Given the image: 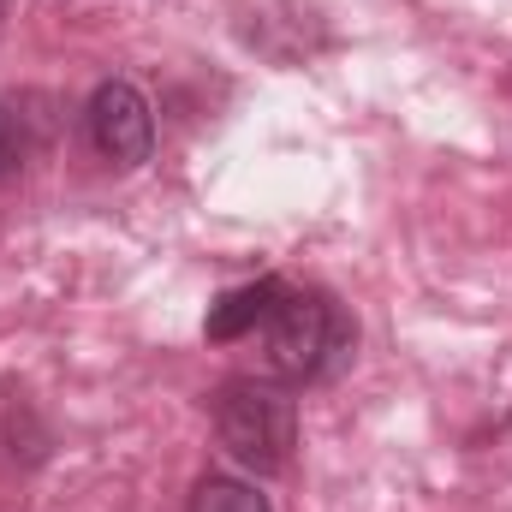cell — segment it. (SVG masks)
Wrapping results in <instances>:
<instances>
[{"mask_svg":"<svg viewBox=\"0 0 512 512\" xmlns=\"http://www.w3.org/2000/svg\"><path fill=\"white\" fill-rule=\"evenodd\" d=\"M84 126H90L96 155L114 161V167H137V161H149V149H155V114H149L143 90L126 84V78H108V84L90 96Z\"/></svg>","mask_w":512,"mask_h":512,"instance_id":"3957f363","label":"cell"},{"mask_svg":"<svg viewBox=\"0 0 512 512\" xmlns=\"http://www.w3.org/2000/svg\"><path fill=\"white\" fill-rule=\"evenodd\" d=\"M185 512H274V507L256 495L251 483H239V477H197Z\"/></svg>","mask_w":512,"mask_h":512,"instance_id":"5b68a950","label":"cell"},{"mask_svg":"<svg viewBox=\"0 0 512 512\" xmlns=\"http://www.w3.org/2000/svg\"><path fill=\"white\" fill-rule=\"evenodd\" d=\"M215 435L245 471H280L298 447V405L280 382L239 376L215 393Z\"/></svg>","mask_w":512,"mask_h":512,"instance_id":"7a4b0ae2","label":"cell"},{"mask_svg":"<svg viewBox=\"0 0 512 512\" xmlns=\"http://www.w3.org/2000/svg\"><path fill=\"white\" fill-rule=\"evenodd\" d=\"M12 161H18V126H12V114L0 102V173H12Z\"/></svg>","mask_w":512,"mask_h":512,"instance_id":"8992f818","label":"cell"},{"mask_svg":"<svg viewBox=\"0 0 512 512\" xmlns=\"http://www.w3.org/2000/svg\"><path fill=\"white\" fill-rule=\"evenodd\" d=\"M251 340L262 352V376L268 382H316V376H328L346 358L352 328H346V316L322 292L286 286L280 304L268 310V322L256 328Z\"/></svg>","mask_w":512,"mask_h":512,"instance_id":"6da1fadb","label":"cell"},{"mask_svg":"<svg viewBox=\"0 0 512 512\" xmlns=\"http://www.w3.org/2000/svg\"><path fill=\"white\" fill-rule=\"evenodd\" d=\"M280 292H286V280H251V286H233V292H221L215 304H209V322H203V334L215 340V346H227V340H251L256 328L268 322V310L280 304Z\"/></svg>","mask_w":512,"mask_h":512,"instance_id":"277c9868","label":"cell"}]
</instances>
